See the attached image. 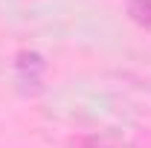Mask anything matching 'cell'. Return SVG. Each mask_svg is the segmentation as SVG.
<instances>
[{"label":"cell","instance_id":"2","mask_svg":"<svg viewBox=\"0 0 151 148\" xmlns=\"http://www.w3.org/2000/svg\"><path fill=\"white\" fill-rule=\"evenodd\" d=\"M128 15H131L134 23L151 29V0H131L128 3Z\"/></svg>","mask_w":151,"mask_h":148},{"label":"cell","instance_id":"1","mask_svg":"<svg viewBox=\"0 0 151 148\" xmlns=\"http://www.w3.org/2000/svg\"><path fill=\"white\" fill-rule=\"evenodd\" d=\"M18 70L23 75H38L44 67H47V61H44V55H38V52H18Z\"/></svg>","mask_w":151,"mask_h":148}]
</instances>
